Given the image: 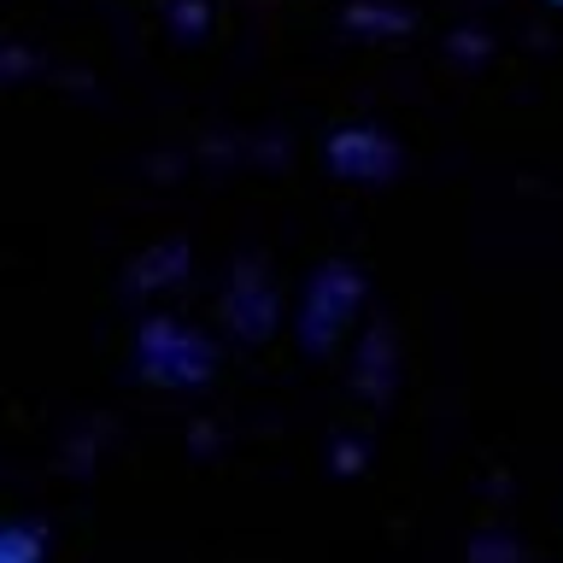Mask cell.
Listing matches in <instances>:
<instances>
[{
	"label": "cell",
	"instance_id": "cell-5",
	"mask_svg": "<svg viewBox=\"0 0 563 563\" xmlns=\"http://www.w3.org/2000/svg\"><path fill=\"white\" fill-rule=\"evenodd\" d=\"M42 558H47V540L35 534L24 517L7 522V534H0V563H42Z\"/></svg>",
	"mask_w": 563,
	"mask_h": 563
},
{
	"label": "cell",
	"instance_id": "cell-1",
	"mask_svg": "<svg viewBox=\"0 0 563 563\" xmlns=\"http://www.w3.org/2000/svg\"><path fill=\"white\" fill-rule=\"evenodd\" d=\"M135 364H141V376H153L158 387H206L218 352H211V341H200L194 329L158 317V323H147L135 334Z\"/></svg>",
	"mask_w": 563,
	"mask_h": 563
},
{
	"label": "cell",
	"instance_id": "cell-3",
	"mask_svg": "<svg viewBox=\"0 0 563 563\" xmlns=\"http://www.w3.org/2000/svg\"><path fill=\"white\" fill-rule=\"evenodd\" d=\"M223 317H229V329H235L241 341H264V334H271V323H276V288L258 276V264H241V271L229 276Z\"/></svg>",
	"mask_w": 563,
	"mask_h": 563
},
{
	"label": "cell",
	"instance_id": "cell-2",
	"mask_svg": "<svg viewBox=\"0 0 563 563\" xmlns=\"http://www.w3.org/2000/svg\"><path fill=\"white\" fill-rule=\"evenodd\" d=\"M358 306H364V276L341 258L323 264V271L311 276V288H306V306H299V346L329 352L334 341H341V329L358 317Z\"/></svg>",
	"mask_w": 563,
	"mask_h": 563
},
{
	"label": "cell",
	"instance_id": "cell-4",
	"mask_svg": "<svg viewBox=\"0 0 563 563\" xmlns=\"http://www.w3.org/2000/svg\"><path fill=\"white\" fill-rule=\"evenodd\" d=\"M329 165L341 176H387L394 170V147L369 130H346V135L329 141Z\"/></svg>",
	"mask_w": 563,
	"mask_h": 563
}]
</instances>
